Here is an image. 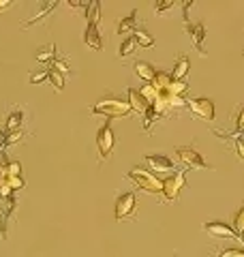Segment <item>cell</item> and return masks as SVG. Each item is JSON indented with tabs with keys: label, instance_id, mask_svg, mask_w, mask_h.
<instances>
[{
	"label": "cell",
	"instance_id": "83f0119b",
	"mask_svg": "<svg viewBox=\"0 0 244 257\" xmlns=\"http://www.w3.org/2000/svg\"><path fill=\"white\" fill-rule=\"evenodd\" d=\"M50 77V71L47 69H41V71H37V73H30V84H41V82H45V79Z\"/></svg>",
	"mask_w": 244,
	"mask_h": 257
},
{
	"label": "cell",
	"instance_id": "74e56055",
	"mask_svg": "<svg viewBox=\"0 0 244 257\" xmlns=\"http://www.w3.org/2000/svg\"><path fill=\"white\" fill-rule=\"evenodd\" d=\"M5 7H11V0H0V9H5Z\"/></svg>",
	"mask_w": 244,
	"mask_h": 257
},
{
	"label": "cell",
	"instance_id": "836d02e7",
	"mask_svg": "<svg viewBox=\"0 0 244 257\" xmlns=\"http://www.w3.org/2000/svg\"><path fill=\"white\" fill-rule=\"evenodd\" d=\"M221 257H244V248H225Z\"/></svg>",
	"mask_w": 244,
	"mask_h": 257
},
{
	"label": "cell",
	"instance_id": "b9f144b4",
	"mask_svg": "<svg viewBox=\"0 0 244 257\" xmlns=\"http://www.w3.org/2000/svg\"><path fill=\"white\" fill-rule=\"evenodd\" d=\"M174 257H176V255H174Z\"/></svg>",
	"mask_w": 244,
	"mask_h": 257
},
{
	"label": "cell",
	"instance_id": "4dcf8cb0",
	"mask_svg": "<svg viewBox=\"0 0 244 257\" xmlns=\"http://www.w3.org/2000/svg\"><path fill=\"white\" fill-rule=\"evenodd\" d=\"M9 187L13 191H20L26 187V180H24V176H13V178H9Z\"/></svg>",
	"mask_w": 244,
	"mask_h": 257
},
{
	"label": "cell",
	"instance_id": "5b68a950",
	"mask_svg": "<svg viewBox=\"0 0 244 257\" xmlns=\"http://www.w3.org/2000/svg\"><path fill=\"white\" fill-rule=\"evenodd\" d=\"M135 208H137L135 193H122V195L116 199V210H113V214H116L118 221H125L129 216L135 214Z\"/></svg>",
	"mask_w": 244,
	"mask_h": 257
},
{
	"label": "cell",
	"instance_id": "1f68e13d",
	"mask_svg": "<svg viewBox=\"0 0 244 257\" xmlns=\"http://www.w3.org/2000/svg\"><path fill=\"white\" fill-rule=\"evenodd\" d=\"M50 69H56V71H58V73H62V75H69V73H71L69 64H67V62H64V60H58V58H56V62L52 64V67H50Z\"/></svg>",
	"mask_w": 244,
	"mask_h": 257
},
{
	"label": "cell",
	"instance_id": "ba28073f",
	"mask_svg": "<svg viewBox=\"0 0 244 257\" xmlns=\"http://www.w3.org/2000/svg\"><path fill=\"white\" fill-rule=\"evenodd\" d=\"M206 234L212 236V238H235L238 234L233 231V227H229L227 223H221V221H210L206 223Z\"/></svg>",
	"mask_w": 244,
	"mask_h": 257
},
{
	"label": "cell",
	"instance_id": "4fadbf2b",
	"mask_svg": "<svg viewBox=\"0 0 244 257\" xmlns=\"http://www.w3.org/2000/svg\"><path fill=\"white\" fill-rule=\"evenodd\" d=\"M186 30H189L195 47H197L199 52H203V41H206V28H203V24H189Z\"/></svg>",
	"mask_w": 244,
	"mask_h": 257
},
{
	"label": "cell",
	"instance_id": "e575fe53",
	"mask_svg": "<svg viewBox=\"0 0 244 257\" xmlns=\"http://www.w3.org/2000/svg\"><path fill=\"white\" fill-rule=\"evenodd\" d=\"M235 155L244 161V140H235Z\"/></svg>",
	"mask_w": 244,
	"mask_h": 257
},
{
	"label": "cell",
	"instance_id": "d4e9b609",
	"mask_svg": "<svg viewBox=\"0 0 244 257\" xmlns=\"http://www.w3.org/2000/svg\"><path fill=\"white\" fill-rule=\"evenodd\" d=\"M233 231L235 234H240V236H244V204H242V208L238 212H235V216H233Z\"/></svg>",
	"mask_w": 244,
	"mask_h": 257
},
{
	"label": "cell",
	"instance_id": "8d00e7d4",
	"mask_svg": "<svg viewBox=\"0 0 244 257\" xmlns=\"http://www.w3.org/2000/svg\"><path fill=\"white\" fill-rule=\"evenodd\" d=\"M69 7H71V9H81V7H84V9H86V5L77 3V0H69Z\"/></svg>",
	"mask_w": 244,
	"mask_h": 257
},
{
	"label": "cell",
	"instance_id": "ffe728a7",
	"mask_svg": "<svg viewBox=\"0 0 244 257\" xmlns=\"http://www.w3.org/2000/svg\"><path fill=\"white\" fill-rule=\"evenodd\" d=\"M169 84H172V75H167L165 71H157V75H154V79H152V86L161 92V90H167Z\"/></svg>",
	"mask_w": 244,
	"mask_h": 257
},
{
	"label": "cell",
	"instance_id": "d6a6232c",
	"mask_svg": "<svg viewBox=\"0 0 244 257\" xmlns=\"http://www.w3.org/2000/svg\"><path fill=\"white\" fill-rule=\"evenodd\" d=\"M174 7L172 0H163V3H157L154 5V13H163V11H169Z\"/></svg>",
	"mask_w": 244,
	"mask_h": 257
},
{
	"label": "cell",
	"instance_id": "4316f807",
	"mask_svg": "<svg viewBox=\"0 0 244 257\" xmlns=\"http://www.w3.org/2000/svg\"><path fill=\"white\" fill-rule=\"evenodd\" d=\"M172 94H178V96H182L186 90H189V86H186V82H174L172 79V84H169V88H167Z\"/></svg>",
	"mask_w": 244,
	"mask_h": 257
},
{
	"label": "cell",
	"instance_id": "6da1fadb",
	"mask_svg": "<svg viewBox=\"0 0 244 257\" xmlns=\"http://www.w3.org/2000/svg\"><path fill=\"white\" fill-rule=\"evenodd\" d=\"M92 114H101L105 118H125L131 114V105H129V101H122L118 96H103L92 105Z\"/></svg>",
	"mask_w": 244,
	"mask_h": 257
},
{
	"label": "cell",
	"instance_id": "5bb4252c",
	"mask_svg": "<svg viewBox=\"0 0 244 257\" xmlns=\"http://www.w3.org/2000/svg\"><path fill=\"white\" fill-rule=\"evenodd\" d=\"M135 73H137V77H142L146 84H152L154 75H157V69H154L150 62L137 60V62H135Z\"/></svg>",
	"mask_w": 244,
	"mask_h": 257
},
{
	"label": "cell",
	"instance_id": "7c38bea8",
	"mask_svg": "<svg viewBox=\"0 0 244 257\" xmlns=\"http://www.w3.org/2000/svg\"><path fill=\"white\" fill-rule=\"evenodd\" d=\"M56 7H58V3H56V0H54V3H41V5H39V11H37L35 15H32L30 20H26V22H24L22 26H24V28H30V26H35V24L43 20L47 13H52V11L56 9Z\"/></svg>",
	"mask_w": 244,
	"mask_h": 257
},
{
	"label": "cell",
	"instance_id": "ac0fdd59",
	"mask_svg": "<svg viewBox=\"0 0 244 257\" xmlns=\"http://www.w3.org/2000/svg\"><path fill=\"white\" fill-rule=\"evenodd\" d=\"M86 20L88 24H94V26H99V20H101V5L96 3V0H92V3L86 5Z\"/></svg>",
	"mask_w": 244,
	"mask_h": 257
},
{
	"label": "cell",
	"instance_id": "9c48e42d",
	"mask_svg": "<svg viewBox=\"0 0 244 257\" xmlns=\"http://www.w3.org/2000/svg\"><path fill=\"white\" fill-rule=\"evenodd\" d=\"M146 163L150 165V172H159V174H167V172H174V163L172 159L163 157V155H148L146 157Z\"/></svg>",
	"mask_w": 244,
	"mask_h": 257
},
{
	"label": "cell",
	"instance_id": "30bf717a",
	"mask_svg": "<svg viewBox=\"0 0 244 257\" xmlns=\"http://www.w3.org/2000/svg\"><path fill=\"white\" fill-rule=\"evenodd\" d=\"M84 43L88 47H92V50H103V37L99 32V26H94V24H88L86 30H84Z\"/></svg>",
	"mask_w": 244,
	"mask_h": 257
},
{
	"label": "cell",
	"instance_id": "f35d334b",
	"mask_svg": "<svg viewBox=\"0 0 244 257\" xmlns=\"http://www.w3.org/2000/svg\"><path fill=\"white\" fill-rule=\"evenodd\" d=\"M0 150H5V140H0Z\"/></svg>",
	"mask_w": 244,
	"mask_h": 257
},
{
	"label": "cell",
	"instance_id": "f1b7e54d",
	"mask_svg": "<svg viewBox=\"0 0 244 257\" xmlns=\"http://www.w3.org/2000/svg\"><path fill=\"white\" fill-rule=\"evenodd\" d=\"M24 138V131H13V133H7V138H5V148L7 146H11V144H18L22 142Z\"/></svg>",
	"mask_w": 244,
	"mask_h": 257
},
{
	"label": "cell",
	"instance_id": "3957f363",
	"mask_svg": "<svg viewBox=\"0 0 244 257\" xmlns=\"http://www.w3.org/2000/svg\"><path fill=\"white\" fill-rule=\"evenodd\" d=\"M113 146H116V135L109 122H105L99 131H96V148H99V159L105 161L111 157Z\"/></svg>",
	"mask_w": 244,
	"mask_h": 257
},
{
	"label": "cell",
	"instance_id": "8fae6325",
	"mask_svg": "<svg viewBox=\"0 0 244 257\" xmlns=\"http://www.w3.org/2000/svg\"><path fill=\"white\" fill-rule=\"evenodd\" d=\"M127 94H129V105H131V109L144 116V114H146V109L150 107V105H148V101H146L144 96L140 94V90H135V88H129Z\"/></svg>",
	"mask_w": 244,
	"mask_h": 257
},
{
	"label": "cell",
	"instance_id": "60d3db41",
	"mask_svg": "<svg viewBox=\"0 0 244 257\" xmlns=\"http://www.w3.org/2000/svg\"><path fill=\"white\" fill-rule=\"evenodd\" d=\"M242 242H244V236H242Z\"/></svg>",
	"mask_w": 244,
	"mask_h": 257
},
{
	"label": "cell",
	"instance_id": "e0dca14e",
	"mask_svg": "<svg viewBox=\"0 0 244 257\" xmlns=\"http://www.w3.org/2000/svg\"><path fill=\"white\" fill-rule=\"evenodd\" d=\"M35 58L39 62H43V64H52L56 62V45H45V47H41V50H37L35 54Z\"/></svg>",
	"mask_w": 244,
	"mask_h": 257
},
{
	"label": "cell",
	"instance_id": "f546056e",
	"mask_svg": "<svg viewBox=\"0 0 244 257\" xmlns=\"http://www.w3.org/2000/svg\"><path fill=\"white\" fill-rule=\"evenodd\" d=\"M7 172H9V178H13V176H22V163L20 161H9Z\"/></svg>",
	"mask_w": 244,
	"mask_h": 257
},
{
	"label": "cell",
	"instance_id": "d590c367",
	"mask_svg": "<svg viewBox=\"0 0 244 257\" xmlns=\"http://www.w3.org/2000/svg\"><path fill=\"white\" fill-rule=\"evenodd\" d=\"M235 128H238V133H244V107L240 109V116H238V126H235Z\"/></svg>",
	"mask_w": 244,
	"mask_h": 257
},
{
	"label": "cell",
	"instance_id": "603a6c76",
	"mask_svg": "<svg viewBox=\"0 0 244 257\" xmlns=\"http://www.w3.org/2000/svg\"><path fill=\"white\" fill-rule=\"evenodd\" d=\"M140 94L144 96L146 101H148V105H152V103L157 101V96H159V90H157V88H154L152 84H144L142 90H140Z\"/></svg>",
	"mask_w": 244,
	"mask_h": 257
},
{
	"label": "cell",
	"instance_id": "cb8c5ba5",
	"mask_svg": "<svg viewBox=\"0 0 244 257\" xmlns=\"http://www.w3.org/2000/svg\"><path fill=\"white\" fill-rule=\"evenodd\" d=\"M47 71H50V77H47V79H50V82L54 84L56 90L62 92V90H64V75H62V73H58L56 69H47Z\"/></svg>",
	"mask_w": 244,
	"mask_h": 257
},
{
	"label": "cell",
	"instance_id": "ab89813d",
	"mask_svg": "<svg viewBox=\"0 0 244 257\" xmlns=\"http://www.w3.org/2000/svg\"><path fill=\"white\" fill-rule=\"evenodd\" d=\"M0 140H5V138H3V128H0Z\"/></svg>",
	"mask_w": 244,
	"mask_h": 257
},
{
	"label": "cell",
	"instance_id": "44dd1931",
	"mask_svg": "<svg viewBox=\"0 0 244 257\" xmlns=\"http://www.w3.org/2000/svg\"><path fill=\"white\" fill-rule=\"evenodd\" d=\"M133 37H135L137 45H142V47H152V45H154V37L150 35L148 30H144V28H137V30L133 32Z\"/></svg>",
	"mask_w": 244,
	"mask_h": 257
},
{
	"label": "cell",
	"instance_id": "2e32d148",
	"mask_svg": "<svg viewBox=\"0 0 244 257\" xmlns=\"http://www.w3.org/2000/svg\"><path fill=\"white\" fill-rule=\"evenodd\" d=\"M22 124H24V111L22 109H15L7 116V133H13V131H22Z\"/></svg>",
	"mask_w": 244,
	"mask_h": 257
},
{
	"label": "cell",
	"instance_id": "9a60e30c",
	"mask_svg": "<svg viewBox=\"0 0 244 257\" xmlns=\"http://www.w3.org/2000/svg\"><path fill=\"white\" fill-rule=\"evenodd\" d=\"M189 69H191V60L186 58V56H182V58H178L176 67H174V71L169 75H172L174 82H184V77L189 75Z\"/></svg>",
	"mask_w": 244,
	"mask_h": 257
},
{
	"label": "cell",
	"instance_id": "7a4b0ae2",
	"mask_svg": "<svg viewBox=\"0 0 244 257\" xmlns=\"http://www.w3.org/2000/svg\"><path fill=\"white\" fill-rule=\"evenodd\" d=\"M129 180H133L137 187L146 193H152V195H159L163 193V180L157 174H152L150 170H144V167H133L131 172L127 174Z\"/></svg>",
	"mask_w": 244,
	"mask_h": 257
},
{
	"label": "cell",
	"instance_id": "8992f818",
	"mask_svg": "<svg viewBox=\"0 0 244 257\" xmlns=\"http://www.w3.org/2000/svg\"><path fill=\"white\" fill-rule=\"evenodd\" d=\"M189 109L193 111V116H197L201 120H214V103L210 99H191L189 101Z\"/></svg>",
	"mask_w": 244,
	"mask_h": 257
},
{
	"label": "cell",
	"instance_id": "484cf974",
	"mask_svg": "<svg viewBox=\"0 0 244 257\" xmlns=\"http://www.w3.org/2000/svg\"><path fill=\"white\" fill-rule=\"evenodd\" d=\"M159 118H161V116H159V114H157V111H154L152 107H148V109H146V114H144V128H146V131H150V128H152V124L157 122Z\"/></svg>",
	"mask_w": 244,
	"mask_h": 257
},
{
	"label": "cell",
	"instance_id": "7402d4cb",
	"mask_svg": "<svg viewBox=\"0 0 244 257\" xmlns=\"http://www.w3.org/2000/svg\"><path fill=\"white\" fill-rule=\"evenodd\" d=\"M137 47V41H135V37L131 35V37H127L125 41L120 43V50H118V56L120 58H127V56H131L133 54V50Z\"/></svg>",
	"mask_w": 244,
	"mask_h": 257
},
{
	"label": "cell",
	"instance_id": "d6986e66",
	"mask_svg": "<svg viewBox=\"0 0 244 257\" xmlns=\"http://www.w3.org/2000/svg\"><path fill=\"white\" fill-rule=\"evenodd\" d=\"M135 22H137V11H131L127 18H122L120 24H118V35H127L135 28Z\"/></svg>",
	"mask_w": 244,
	"mask_h": 257
},
{
	"label": "cell",
	"instance_id": "52a82bcc",
	"mask_svg": "<svg viewBox=\"0 0 244 257\" xmlns=\"http://www.w3.org/2000/svg\"><path fill=\"white\" fill-rule=\"evenodd\" d=\"M176 155H178V161L186 167H193V170H203V167H208L203 157L199 152H195L193 148H176Z\"/></svg>",
	"mask_w": 244,
	"mask_h": 257
},
{
	"label": "cell",
	"instance_id": "277c9868",
	"mask_svg": "<svg viewBox=\"0 0 244 257\" xmlns=\"http://www.w3.org/2000/svg\"><path fill=\"white\" fill-rule=\"evenodd\" d=\"M184 189V174L182 172H176V174H172L169 178H165L163 180V199L165 202H174V199L180 195V191Z\"/></svg>",
	"mask_w": 244,
	"mask_h": 257
}]
</instances>
